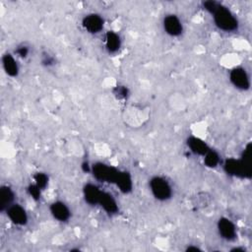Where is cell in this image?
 I'll use <instances>...</instances> for the list:
<instances>
[{"instance_id":"14","label":"cell","mask_w":252,"mask_h":252,"mask_svg":"<svg viewBox=\"0 0 252 252\" xmlns=\"http://www.w3.org/2000/svg\"><path fill=\"white\" fill-rule=\"evenodd\" d=\"M187 145L194 154L200 155V156H205L208 151L210 150L208 145L203 140H201L197 137L188 138Z\"/></svg>"},{"instance_id":"22","label":"cell","mask_w":252,"mask_h":252,"mask_svg":"<svg viewBox=\"0 0 252 252\" xmlns=\"http://www.w3.org/2000/svg\"><path fill=\"white\" fill-rule=\"evenodd\" d=\"M40 191L41 189L37 184H32L28 187V192L35 200H39L40 198Z\"/></svg>"},{"instance_id":"17","label":"cell","mask_w":252,"mask_h":252,"mask_svg":"<svg viewBox=\"0 0 252 252\" xmlns=\"http://www.w3.org/2000/svg\"><path fill=\"white\" fill-rule=\"evenodd\" d=\"M2 63H3V68L7 73V75L11 77H15L18 75L19 67L15 58L11 55H5L2 58Z\"/></svg>"},{"instance_id":"21","label":"cell","mask_w":252,"mask_h":252,"mask_svg":"<svg viewBox=\"0 0 252 252\" xmlns=\"http://www.w3.org/2000/svg\"><path fill=\"white\" fill-rule=\"evenodd\" d=\"M34 179H35V181H36V184H37L41 190H43V189L46 187L47 183H48V177H47V175L44 174H42V173H38V174H36L35 176H34Z\"/></svg>"},{"instance_id":"23","label":"cell","mask_w":252,"mask_h":252,"mask_svg":"<svg viewBox=\"0 0 252 252\" xmlns=\"http://www.w3.org/2000/svg\"><path fill=\"white\" fill-rule=\"evenodd\" d=\"M115 94L117 97L119 98H124L127 97V94H128V90L123 87V86H117L115 90Z\"/></svg>"},{"instance_id":"25","label":"cell","mask_w":252,"mask_h":252,"mask_svg":"<svg viewBox=\"0 0 252 252\" xmlns=\"http://www.w3.org/2000/svg\"><path fill=\"white\" fill-rule=\"evenodd\" d=\"M42 63H44L45 65L53 64V63H54V58H50L49 56H45V57L43 58V59H42Z\"/></svg>"},{"instance_id":"24","label":"cell","mask_w":252,"mask_h":252,"mask_svg":"<svg viewBox=\"0 0 252 252\" xmlns=\"http://www.w3.org/2000/svg\"><path fill=\"white\" fill-rule=\"evenodd\" d=\"M16 54L20 57V58H26L29 54V48L25 45H22V46H19L16 50Z\"/></svg>"},{"instance_id":"3","label":"cell","mask_w":252,"mask_h":252,"mask_svg":"<svg viewBox=\"0 0 252 252\" xmlns=\"http://www.w3.org/2000/svg\"><path fill=\"white\" fill-rule=\"evenodd\" d=\"M225 171L234 176L239 177H250L251 176V166L250 163L241 160L229 159L224 165Z\"/></svg>"},{"instance_id":"4","label":"cell","mask_w":252,"mask_h":252,"mask_svg":"<svg viewBox=\"0 0 252 252\" xmlns=\"http://www.w3.org/2000/svg\"><path fill=\"white\" fill-rule=\"evenodd\" d=\"M150 188L153 195L161 201H165L172 196V187L169 182L161 176H155L150 181Z\"/></svg>"},{"instance_id":"12","label":"cell","mask_w":252,"mask_h":252,"mask_svg":"<svg viewBox=\"0 0 252 252\" xmlns=\"http://www.w3.org/2000/svg\"><path fill=\"white\" fill-rule=\"evenodd\" d=\"M98 205L102 208H104V210L107 213H110V214H115L118 211L116 201L115 200L113 195H111L108 192L102 191V194H100V197L98 200Z\"/></svg>"},{"instance_id":"5","label":"cell","mask_w":252,"mask_h":252,"mask_svg":"<svg viewBox=\"0 0 252 252\" xmlns=\"http://www.w3.org/2000/svg\"><path fill=\"white\" fill-rule=\"evenodd\" d=\"M148 117H149L148 111L138 107H130L124 113V119L129 125L133 127L140 126L141 124L144 123L145 120L148 119Z\"/></svg>"},{"instance_id":"19","label":"cell","mask_w":252,"mask_h":252,"mask_svg":"<svg viewBox=\"0 0 252 252\" xmlns=\"http://www.w3.org/2000/svg\"><path fill=\"white\" fill-rule=\"evenodd\" d=\"M116 184L124 193H128L132 190V185H133L132 184V178H131V176L128 173L120 172L119 175H118V177L116 181Z\"/></svg>"},{"instance_id":"13","label":"cell","mask_w":252,"mask_h":252,"mask_svg":"<svg viewBox=\"0 0 252 252\" xmlns=\"http://www.w3.org/2000/svg\"><path fill=\"white\" fill-rule=\"evenodd\" d=\"M50 213L55 217V219L59 222H66L70 218V210L69 208L60 201L55 202L50 206Z\"/></svg>"},{"instance_id":"7","label":"cell","mask_w":252,"mask_h":252,"mask_svg":"<svg viewBox=\"0 0 252 252\" xmlns=\"http://www.w3.org/2000/svg\"><path fill=\"white\" fill-rule=\"evenodd\" d=\"M230 80L233 84V86L240 90H247L250 87V80L248 74L241 67L234 68L231 71Z\"/></svg>"},{"instance_id":"8","label":"cell","mask_w":252,"mask_h":252,"mask_svg":"<svg viewBox=\"0 0 252 252\" xmlns=\"http://www.w3.org/2000/svg\"><path fill=\"white\" fill-rule=\"evenodd\" d=\"M83 27L91 34H97L102 31L104 27V20L97 14H89L83 19Z\"/></svg>"},{"instance_id":"9","label":"cell","mask_w":252,"mask_h":252,"mask_svg":"<svg viewBox=\"0 0 252 252\" xmlns=\"http://www.w3.org/2000/svg\"><path fill=\"white\" fill-rule=\"evenodd\" d=\"M7 216L12 223L18 226H24L28 222V215L23 207L18 204H12L7 210Z\"/></svg>"},{"instance_id":"15","label":"cell","mask_w":252,"mask_h":252,"mask_svg":"<svg viewBox=\"0 0 252 252\" xmlns=\"http://www.w3.org/2000/svg\"><path fill=\"white\" fill-rule=\"evenodd\" d=\"M102 191L94 184H87L84 187V197L90 205H97Z\"/></svg>"},{"instance_id":"6","label":"cell","mask_w":252,"mask_h":252,"mask_svg":"<svg viewBox=\"0 0 252 252\" xmlns=\"http://www.w3.org/2000/svg\"><path fill=\"white\" fill-rule=\"evenodd\" d=\"M168 107L174 113H183L188 108L187 98L180 91L172 92L167 97Z\"/></svg>"},{"instance_id":"2","label":"cell","mask_w":252,"mask_h":252,"mask_svg":"<svg viewBox=\"0 0 252 252\" xmlns=\"http://www.w3.org/2000/svg\"><path fill=\"white\" fill-rule=\"evenodd\" d=\"M92 173H93L94 176L99 181L116 183L120 172L117 171L116 168L111 167L109 165H106L103 163H97L93 166Z\"/></svg>"},{"instance_id":"10","label":"cell","mask_w":252,"mask_h":252,"mask_svg":"<svg viewBox=\"0 0 252 252\" xmlns=\"http://www.w3.org/2000/svg\"><path fill=\"white\" fill-rule=\"evenodd\" d=\"M164 29L170 36L177 37L182 33V24L175 15H168L164 19Z\"/></svg>"},{"instance_id":"1","label":"cell","mask_w":252,"mask_h":252,"mask_svg":"<svg viewBox=\"0 0 252 252\" xmlns=\"http://www.w3.org/2000/svg\"><path fill=\"white\" fill-rule=\"evenodd\" d=\"M212 15L216 26L225 32L235 31L238 27L237 19L234 17L230 9L223 6L222 4H219V6L212 13Z\"/></svg>"},{"instance_id":"20","label":"cell","mask_w":252,"mask_h":252,"mask_svg":"<svg viewBox=\"0 0 252 252\" xmlns=\"http://www.w3.org/2000/svg\"><path fill=\"white\" fill-rule=\"evenodd\" d=\"M204 157V163L208 168H216L220 163V156L213 150H209Z\"/></svg>"},{"instance_id":"16","label":"cell","mask_w":252,"mask_h":252,"mask_svg":"<svg viewBox=\"0 0 252 252\" xmlns=\"http://www.w3.org/2000/svg\"><path fill=\"white\" fill-rule=\"evenodd\" d=\"M14 200V192L8 186H2L0 190V210H7Z\"/></svg>"},{"instance_id":"11","label":"cell","mask_w":252,"mask_h":252,"mask_svg":"<svg viewBox=\"0 0 252 252\" xmlns=\"http://www.w3.org/2000/svg\"><path fill=\"white\" fill-rule=\"evenodd\" d=\"M218 230L222 237L227 240H233L236 235V229L234 224L227 218H222L219 220Z\"/></svg>"},{"instance_id":"18","label":"cell","mask_w":252,"mask_h":252,"mask_svg":"<svg viewBox=\"0 0 252 252\" xmlns=\"http://www.w3.org/2000/svg\"><path fill=\"white\" fill-rule=\"evenodd\" d=\"M121 44L119 36L115 32H108L106 35V47L110 53L115 54L119 49Z\"/></svg>"}]
</instances>
